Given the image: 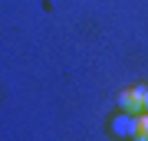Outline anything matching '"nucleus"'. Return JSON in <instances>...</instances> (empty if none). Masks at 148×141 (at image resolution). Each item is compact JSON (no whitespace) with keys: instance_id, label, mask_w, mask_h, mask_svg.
Here are the masks:
<instances>
[{"instance_id":"nucleus-4","label":"nucleus","mask_w":148,"mask_h":141,"mask_svg":"<svg viewBox=\"0 0 148 141\" xmlns=\"http://www.w3.org/2000/svg\"><path fill=\"white\" fill-rule=\"evenodd\" d=\"M145 108H148V102H145Z\"/></svg>"},{"instance_id":"nucleus-2","label":"nucleus","mask_w":148,"mask_h":141,"mask_svg":"<svg viewBox=\"0 0 148 141\" xmlns=\"http://www.w3.org/2000/svg\"><path fill=\"white\" fill-rule=\"evenodd\" d=\"M112 135H119V138H135V131H138V115H132V112H125L122 108L115 118H112Z\"/></svg>"},{"instance_id":"nucleus-1","label":"nucleus","mask_w":148,"mask_h":141,"mask_svg":"<svg viewBox=\"0 0 148 141\" xmlns=\"http://www.w3.org/2000/svg\"><path fill=\"white\" fill-rule=\"evenodd\" d=\"M145 102H148V85H132V89H122L119 92V105L125 112H132V115L145 112Z\"/></svg>"},{"instance_id":"nucleus-3","label":"nucleus","mask_w":148,"mask_h":141,"mask_svg":"<svg viewBox=\"0 0 148 141\" xmlns=\"http://www.w3.org/2000/svg\"><path fill=\"white\" fill-rule=\"evenodd\" d=\"M135 138H148V108H145V115H138V131H135Z\"/></svg>"}]
</instances>
